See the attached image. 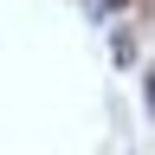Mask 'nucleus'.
<instances>
[{
    "label": "nucleus",
    "instance_id": "nucleus-1",
    "mask_svg": "<svg viewBox=\"0 0 155 155\" xmlns=\"http://www.w3.org/2000/svg\"><path fill=\"white\" fill-rule=\"evenodd\" d=\"M149 110H155V71H149Z\"/></svg>",
    "mask_w": 155,
    "mask_h": 155
}]
</instances>
